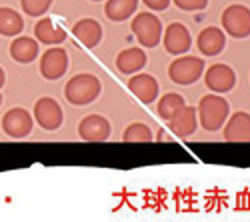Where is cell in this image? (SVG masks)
Masks as SVG:
<instances>
[{
  "instance_id": "obj_7",
  "label": "cell",
  "mask_w": 250,
  "mask_h": 222,
  "mask_svg": "<svg viewBox=\"0 0 250 222\" xmlns=\"http://www.w3.org/2000/svg\"><path fill=\"white\" fill-rule=\"evenodd\" d=\"M204 82H206V86L210 88L212 92L224 94V92H230L234 88L236 74H234V70L228 64L218 62V64L208 66V70L204 72Z\"/></svg>"
},
{
  "instance_id": "obj_14",
  "label": "cell",
  "mask_w": 250,
  "mask_h": 222,
  "mask_svg": "<svg viewBox=\"0 0 250 222\" xmlns=\"http://www.w3.org/2000/svg\"><path fill=\"white\" fill-rule=\"evenodd\" d=\"M224 140L228 142H250V114L234 112L224 124Z\"/></svg>"
},
{
  "instance_id": "obj_21",
  "label": "cell",
  "mask_w": 250,
  "mask_h": 222,
  "mask_svg": "<svg viewBox=\"0 0 250 222\" xmlns=\"http://www.w3.org/2000/svg\"><path fill=\"white\" fill-rule=\"evenodd\" d=\"M24 30V20L14 8H0V34L2 36H18Z\"/></svg>"
},
{
  "instance_id": "obj_12",
  "label": "cell",
  "mask_w": 250,
  "mask_h": 222,
  "mask_svg": "<svg viewBox=\"0 0 250 222\" xmlns=\"http://www.w3.org/2000/svg\"><path fill=\"white\" fill-rule=\"evenodd\" d=\"M168 124V130L178 136V138H188L196 132V126H198V114H196V108L192 106H184L180 108L170 120H166Z\"/></svg>"
},
{
  "instance_id": "obj_9",
  "label": "cell",
  "mask_w": 250,
  "mask_h": 222,
  "mask_svg": "<svg viewBox=\"0 0 250 222\" xmlns=\"http://www.w3.org/2000/svg\"><path fill=\"white\" fill-rule=\"evenodd\" d=\"M32 114L24 108H10L2 116V128L10 138H24L32 132Z\"/></svg>"
},
{
  "instance_id": "obj_2",
  "label": "cell",
  "mask_w": 250,
  "mask_h": 222,
  "mask_svg": "<svg viewBox=\"0 0 250 222\" xmlns=\"http://www.w3.org/2000/svg\"><path fill=\"white\" fill-rule=\"evenodd\" d=\"M100 80L94 76V74H76L72 76L68 82H66V88H64V96L70 104H76V106H84V104H90L98 98L100 94Z\"/></svg>"
},
{
  "instance_id": "obj_24",
  "label": "cell",
  "mask_w": 250,
  "mask_h": 222,
  "mask_svg": "<svg viewBox=\"0 0 250 222\" xmlns=\"http://www.w3.org/2000/svg\"><path fill=\"white\" fill-rule=\"evenodd\" d=\"M20 4L28 16H42L48 12L52 0H20Z\"/></svg>"
},
{
  "instance_id": "obj_19",
  "label": "cell",
  "mask_w": 250,
  "mask_h": 222,
  "mask_svg": "<svg viewBox=\"0 0 250 222\" xmlns=\"http://www.w3.org/2000/svg\"><path fill=\"white\" fill-rule=\"evenodd\" d=\"M10 56L20 64H28L38 56V42L30 36H18L10 44Z\"/></svg>"
},
{
  "instance_id": "obj_26",
  "label": "cell",
  "mask_w": 250,
  "mask_h": 222,
  "mask_svg": "<svg viewBox=\"0 0 250 222\" xmlns=\"http://www.w3.org/2000/svg\"><path fill=\"white\" fill-rule=\"evenodd\" d=\"M142 2L152 10H166L170 4V0H142Z\"/></svg>"
},
{
  "instance_id": "obj_25",
  "label": "cell",
  "mask_w": 250,
  "mask_h": 222,
  "mask_svg": "<svg viewBox=\"0 0 250 222\" xmlns=\"http://www.w3.org/2000/svg\"><path fill=\"white\" fill-rule=\"evenodd\" d=\"M172 2H174L180 10H188V12L204 10V8L208 6V0H172Z\"/></svg>"
},
{
  "instance_id": "obj_17",
  "label": "cell",
  "mask_w": 250,
  "mask_h": 222,
  "mask_svg": "<svg viewBox=\"0 0 250 222\" xmlns=\"http://www.w3.org/2000/svg\"><path fill=\"white\" fill-rule=\"evenodd\" d=\"M34 36H36V42L50 44V46H56L66 40L64 28H60L52 18H40L34 24Z\"/></svg>"
},
{
  "instance_id": "obj_28",
  "label": "cell",
  "mask_w": 250,
  "mask_h": 222,
  "mask_svg": "<svg viewBox=\"0 0 250 222\" xmlns=\"http://www.w3.org/2000/svg\"><path fill=\"white\" fill-rule=\"evenodd\" d=\"M0 104H2V94H0Z\"/></svg>"
},
{
  "instance_id": "obj_27",
  "label": "cell",
  "mask_w": 250,
  "mask_h": 222,
  "mask_svg": "<svg viewBox=\"0 0 250 222\" xmlns=\"http://www.w3.org/2000/svg\"><path fill=\"white\" fill-rule=\"evenodd\" d=\"M4 82H6V76H4V70H2V68H0V88H2V86H4Z\"/></svg>"
},
{
  "instance_id": "obj_15",
  "label": "cell",
  "mask_w": 250,
  "mask_h": 222,
  "mask_svg": "<svg viewBox=\"0 0 250 222\" xmlns=\"http://www.w3.org/2000/svg\"><path fill=\"white\" fill-rule=\"evenodd\" d=\"M72 34L82 46L96 48L100 44V40H102V26H100V22H96L94 18H82L74 24Z\"/></svg>"
},
{
  "instance_id": "obj_5",
  "label": "cell",
  "mask_w": 250,
  "mask_h": 222,
  "mask_svg": "<svg viewBox=\"0 0 250 222\" xmlns=\"http://www.w3.org/2000/svg\"><path fill=\"white\" fill-rule=\"evenodd\" d=\"M224 32L232 38H248L250 36V8L244 4H232L222 12Z\"/></svg>"
},
{
  "instance_id": "obj_11",
  "label": "cell",
  "mask_w": 250,
  "mask_h": 222,
  "mask_svg": "<svg viewBox=\"0 0 250 222\" xmlns=\"http://www.w3.org/2000/svg\"><path fill=\"white\" fill-rule=\"evenodd\" d=\"M78 134L86 142H102V140H106L110 136V122L104 116L90 114L80 120Z\"/></svg>"
},
{
  "instance_id": "obj_8",
  "label": "cell",
  "mask_w": 250,
  "mask_h": 222,
  "mask_svg": "<svg viewBox=\"0 0 250 222\" xmlns=\"http://www.w3.org/2000/svg\"><path fill=\"white\" fill-rule=\"evenodd\" d=\"M68 70V54L64 48H48L40 58V74L46 80H60Z\"/></svg>"
},
{
  "instance_id": "obj_20",
  "label": "cell",
  "mask_w": 250,
  "mask_h": 222,
  "mask_svg": "<svg viewBox=\"0 0 250 222\" xmlns=\"http://www.w3.org/2000/svg\"><path fill=\"white\" fill-rule=\"evenodd\" d=\"M138 8V0H106L104 4V14H106L112 22H122L128 16H132Z\"/></svg>"
},
{
  "instance_id": "obj_1",
  "label": "cell",
  "mask_w": 250,
  "mask_h": 222,
  "mask_svg": "<svg viewBox=\"0 0 250 222\" xmlns=\"http://www.w3.org/2000/svg\"><path fill=\"white\" fill-rule=\"evenodd\" d=\"M196 114L200 118L202 128H206L208 132H214L224 126V122L228 120V114H230V106H228L226 98L216 96V94H208V96L200 98Z\"/></svg>"
},
{
  "instance_id": "obj_22",
  "label": "cell",
  "mask_w": 250,
  "mask_h": 222,
  "mask_svg": "<svg viewBox=\"0 0 250 222\" xmlns=\"http://www.w3.org/2000/svg\"><path fill=\"white\" fill-rule=\"evenodd\" d=\"M184 106H186V104H184V96H180V94H176V92H168L166 96L160 98L156 112H158L160 118L170 120V118H172L180 108H184Z\"/></svg>"
},
{
  "instance_id": "obj_13",
  "label": "cell",
  "mask_w": 250,
  "mask_h": 222,
  "mask_svg": "<svg viewBox=\"0 0 250 222\" xmlns=\"http://www.w3.org/2000/svg\"><path fill=\"white\" fill-rule=\"evenodd\" d=\"M128 90L140 100L144 104H152L158 92H160V86H158V80L150 74H136L128 80Z\"/></svg>"
},
{
  "instance_id": "obj_18",
  "label": "cell",
  "mask_w": 250,
  "mask_h": 222,
  "mask_svg": "<svg viewBox=\"0 0 250 222\" xmlns=\"http://www.w3.org/2000/svg\"><path fill=\"white\" fill-rule=\"evenodd\" d=\"M146 52L142 48H124L116 56V68L122 74H134L146 66Z\"/></svg>"
},
{
  "instance_id": "obj_10",
  "label": "cell",
  "mask_w": 250,
  "mask_h": 222,
  "mask_svg": "<svg viewBox=\"0 0 250 222\" xmlns=\"http://www.w3.org/2000/svg\"><path fill=\"white\" fill-rule=\"evenodd\" d=\"M162 44H164L166 52H170L174 56L176 54H184L192 46V36H190L188 28H186L184 24L172 22L162 34Z\"/></svg>"
},
{
  "instance_id": "obj_4",
  "label": "cell",
  "mask_w": 250,
  "mask_h": 222,
  "mask_svg": "<svg viewBox=\"0 0 250 222\" xmlns=\"http://www.w3.org/2000/svg\"><path fill=\"white\" fill-rule=\"evenodd\" d=\"M204 72V62L196 56H182L176 58L168 66V76L174 84H194Z\"/></svg>"
},
{
  "instance_id": "obj_16",
  "label": "cell",
  "mask_w": 250,
  "mask_h": 222,
  "mask_svg": "<svg viewBox=\"0 0 250 222\" xmlns=\"http://www.w3.org/2000/svg\"><path fill=\"white\" fill-rule=\"evenodd\" d=\"M196 44H198V48H200V52H202L204 56H216V54H220V52L224 50V46H226V36H224V32H222L220 28L208 26V28H204V30L198 34Z\"/></svg>"
},
{
  "instance_id": "obj_3",
  "label": "cell",
  "mask_w": 250,
  "mask_h": 222,
  "mask_svg": "<svg viewBox=\"0 0 250 222\" xmlns=\"http://www.w3.org/2000/svg\"><path fill=\"white\" fill-rule=\"evenodd\" d=\"M130 28L138 40V44L144 48H154L160 44L162 36V22L160 18L150 14V12H140L138 16L132 18Z\"/></svg>"
},
{
  "instance_id": "obj_23",
  "label": "cell",
  "mask_w": 250,
  "mask_h": 222,
  "mask_svg": "<svg viewBox=\"0 0 250 222\" xmlns=\"http://www.w3.org/2000/svg\"><path fill=\"white\" fill-rule=\"evenodd\" d=\"M122 138H124V142H150L152 132H150V128L146 124L134 122V124H130L126 130H124Z\"/></svg>"
},
{
  "instance_id": "obj_6",
  "label": "cell",
  "mask_w": 250,
  "mask_h": 222,
  "mask_svg": "<svg viewBox=\"0 0 250 222\" xmlns=\"http://www.w3.org/2000/svg\"><path fill=\"white\" fill-rule=\"evenodd\" d=\"M34 120L44 130H56L62 126L64 114H62V108L54 98L44 96V98H38L34 104Z\"/></svg>"
},
{
  "instance_id": "obj_29",
  "label": "cell",
  "mask_w": 250,
  "mask_h": 222,
  "mask_svg": "<svg viewBox=\"0 0 250 222\" xmlns=\"http://www.w3.org/2000/svg\"><path fill=\"white\" fill-rule=\"evenodd\" d=\"M92 2H100V0H92Z\"/></svg>"
}]
</instances>
